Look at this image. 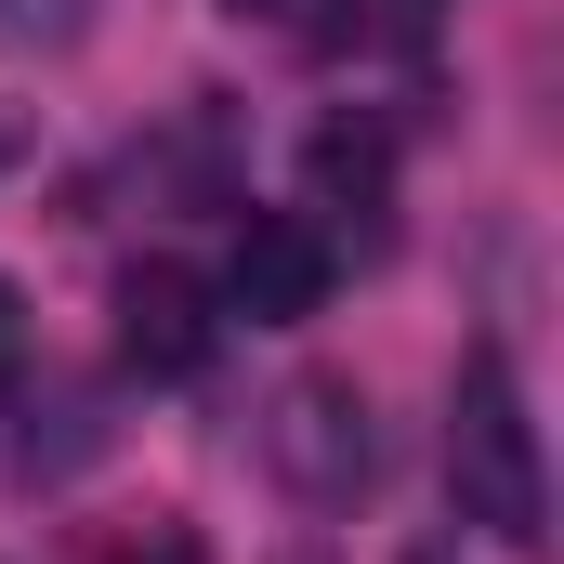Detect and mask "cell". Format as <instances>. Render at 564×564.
I'll return each mask as SVG.
<instances>
[{
  "label": "cell",
  "instance_id": "6da1fadb",
  "mask_svg": "<svg viewBox=\"0 0 564 564\" xmlns=\"http://www.w3.org/2000/svg\"><path fill=\"white\" fill-rule=\"evenodd\" d=\"M446 486L459 512L499 539V552H552V486H539V421H525V381L499 341L459 355V394H446Z\"/></svg>",
  "mask_w": 564,
  "mask_h": 564
},
{
  "label": "cell",
  "instance_id": "7a4b0ae2",
  "mask_svg": "<svg viewBox=\"0 0 564 564\" xmlns=\"http://www.w3.org/2000/svg\"><path fill=\"white\" fill-rule=\"evenodd\" d=\"M263 459H276V486L302 499V512H355V499H368V473H381L368 394H355L341 368L276 381V408H263Z\"/></svg>",
  "mask_w": 564,
  "mask_h": 564
},
{
  "label": "cell",
  "instance_id": "3957f363",
  "mask_svg": "<svg viewBox=\"0 0 564 564\" xmlns=\"http://www.w3.org/2000/svg\"><path fill=\"white\" fill-rule=\"evenodd\" d=\"M224 302H237L250 328H302V315L328 302V237H315L302 210H250V224H237V263H224Z\"/></svg>",
  "mask_w": 564,
  "mask_h": 564
},
{
  "label": "cell",
  "instance_id": "277c9868",
  "mask_svg": "<svg viewBox=\"0 0 564 564\" xmlns=\"http://www.w3.org/2000/svg\"><path fill=\"white\" fill-rule=\"evenodd\" d=\"M119 355H132L144 381H184L210 355V289L184 276V263H132L119 276Z\"/></svg>",
  "mask_w": 564,
  "mask_h": 564
},
{
  "label": "cell",
  "instance_id": "5b68a950",
  "mask_svg": "<svg viewBox=\"0 0 564 564\" xmlns=\"http://www.w3.org/2000/svg\"><path fill=\"white\" fill-rule=\"evenodd\" d=\"M302 171H315V197H355V210H381V184H394V144L368 132V119H328V132L302 144Z\"/></svg>",
  "mask_w": 564,
  "mask_h": 564
},
{
  "label": "cell",
  "instance_id": "8992f818",
  "mask_svg": "<svg viewBox=\"0 0 564 564\" xmlns=\"http://www.w3.org/2000/svg\"><path fill=\"white\" fill-rule=\"evenodd\" d=\"M93 564H210V539H197L184 512H144V525H119V539H106Z\"/></svg>",
  "mask_w": 564,
  "mask_h": 564
},
{
  "label": "cell",
  "instance_id": "52a82bcc",
  "mask_svg": "<svg viewBox=\"0 0 564 564\" xmlns=\"http://www.w3.org/2000/svg\"><path fill=\"white\" fill-rule=\"evenodd\" d=\"M210 13H237V26H276V13H289V0H210Z\"/></svg>",
  "mask_w": 564,
  "mask_h": 564
},
{
  "label": "cell",
  "instance_id": "ba28073f",
  "mask_svg": "<svg viewBox=\"0 0 564 564\" xmlns=\"http://www.w3.org/2000/svg\"><path fill=\"white\" fill-rule=\"evenodd\" d=\"M13 355H26V341H13V289H0V381H13Z\"/></svg>",
  "mask_w": 564,
  "mask_h": 564
},
{
  "label": "cell",
  "instance_id": "9c48e42d",
  "mask_svg": "<svg viewBox=\"0 0 564 564\" xmlns=\"http://www.w3.org/2000/svg\"><path fill=\"white\" fill-rule=\"evenodd\" d=\"M408 564H459V552H446V539H408Z\"/></svg>",
  "mask_w": 564,
  "mask_h": 564
},
{
  "label": "cell",
  "instance_id": "30bf717a",
  "mask_svg": "<svg viewBox=\"0 0 564 564\" xmlns=\"http://www.w3.org/2000/svg\"><path fill=\"white\" fill-rule=\"evenodd\" d=\"M289 564H328V552H315V539H302V552H289Z\"/></svg>",
  "mask_w": 564,
  "mask_h": 564
}]
</instances>
